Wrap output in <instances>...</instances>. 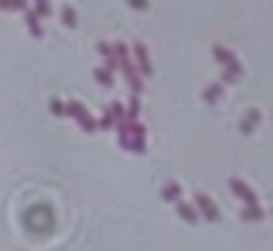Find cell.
Here are the masks:
<instances>
[{
    "label": "cell",
    "instance_id": "obj_17",
    "mask_svg": "<svg viewBox=\"0 0 273 251\" xmlns=\"http://www.w3.org/2000/svg\"><path fill=\"white\" fill-rule=\"evenodd\" d=\"M50 112H53L56 118H63V115H67V105H65L60 98H50Z\"/></svg>",
    "mask_w": 273,
    "mask_h": 251
},
{
    "label": "cell",
    "instance_id": "obj_9",
    "mask_svg": "<svg viewBox=\"0 0 273 251\" xmlns=\"http://www.w3.org/2000/svg\"><path fill=\"white\" fill-rule=\"evenodd\" d=\"M177 216L182 218V220H187V223H192L194 225L196 220H199V213H196L189 203H185V201H177Z\"/></svg>",
    "mask_w": 273,
    "mask_h": 251
},
{
    "label": "cell",
    "instance_id": "obj_15",
    "mask_svg": "<svg viewBox=\"0 0 273 251\" xmlns=\"http://www.w3.org/2000/svg\"><path fill=\"white\" fill-rule=\"evenodd\" d=\"M213 57L221 60V63H225V65H230L232 60H235V55H232L228 48H223V46H213Z\"/></svg>",
    "mask_w": 273,
    "mask_h": 251
},
{
    "label": "cell",
    "instance_id": "obj_6",
    "mask_svg": "<svg viewBox=\"0 0 273 251\" xmlns=\"http://www.w3.org/2000/svg\"><path fill=\"white\" fill-rule=\"evenodd\" d=\"M230 189L240 196V199H242V201L247 203V208H249V206H259V201H257V194H254L252 189L247 187V184H245L242 180H238V177H232V180H230Z\"/></svg>",
    "mask_w": 273,
    "mask_h": 251
},
{
    "label": "cell",
    "instance_id": "obj_2",
    "mask_svg": "<svg viewBox=\"0 0 273 251\" xmlns=\"http://www.w3.org/2000/svg\"><path fill=\"white\" fill-rule=\"evenodd\" d=\"M67 105V115H72V118L79 122V127L84 129V132H96V120L89 115V110H86L84 105L79 103V101H70V103H65Z\"/></svg>",
    "mask_w": 273,
    "mask_h": 251
},
{
    "label": "cell",
    "instance_id": "obj_12",
    "mask_svg": "<svg viewBox=\"0 0 273 251\" xmlns=\"http://www.w3.org/2000/svg\"><path fill=\"white\" fill-rule=\"evenodd\" d=\"M221 96H223V86H221V84H211L209 89L204 91V101H206V103H216Z\"/></svg>",
    "mask_w": 273,
    "mask_h": 251
},
{
    "label": "cell",
    "instance_id": "obj_18",
    "mask_svg": "<svg viewBox=\"0 0 273 251\" xmlns=\"http://www.w3.org/2000/svg\"><path fill=\"white\" fill-rule=\"evenodd\" d=\"M137 115H139V98L132 96V101H130V112L125 115L127 122H130V125H132V122H137Z\"/></svg>",
    "mask_w": 273,
    "mask_h": 251
},
{
    "label": "cell",
    "instance_id": "obj_13",
    "mask_svg": "<svg viewBox=\"0 0 273 251\" xmlns=\"http://www.w3.org/2000/svg\"><path fill=\"white\" fill-rule=\"evenodd\" d=\"M63 24H65V27H70V29L77 27V10H75L72 5L63 7Z\"/></svg>",
    "mask_w": 273,
    "mask_h": 251
},
{
    "label": "cell",
    "instance_id": "obj_11",
    "mask_svg": "<svg viewBox=\"0 0 273 251\" xmlns=\"http://www.w3.org/2000/svg\"><path fill=\"white\" fill-rule=\"evenodd\" d=\"M264 208L261 206H249V208L242 210V220H247V223H257V220H264Z\"/></svg>",
    "mask_w": 273,
    "mask_h": 251
},
{
    "label": "cell",
    "instance_id": "obj_5",
    "mask_svg": "<svg viewBox=\"0 0 273 251\" xmlns=\"http://www.w3.org/2000/svg\"><path fill=\"white\" fill-rule=\"evenodd\" d=\"M118 63H120V67H122V72H125V79L130 82V86H132L134 96H137V93H141L144 84H141V79H139V72H137V67L130 63V57H122V60H118Z\"/></svg>",
    "mask_w": 273,
    "mask_h": 251
},
{
    "label": "cell",
    "instance_id": "obj_10",
    "mask_svg": "<svg viewBox=\"0 0 273 251\" xmlns=\"http://www.w3.org/2000/svg\"><path fill=\"white\" fill-rule=\"evenodd\" d=\"M180 194H182V187L177 184V182H168L161 191L163 201H180Z\"/></svg>",
    "mask_w": 273,
    "mask_h": 251
},
{
    "label": "cell",
    "instance_id": "obj_20",
    "mask_svg": "<svg viewBox=\"0 0 273 251\" xmlns=\"http://www.w3.org/2000/svg\"><path fill=\"white\" fill-rule=\"evenodd\" d=\"M36 17H39V14H43V17H48L50 14V3H36Z\"/></svg>",
    "mask_w": 273,
    "mask_h": 251
},
{
    "label": "cell",
    "instance_id": "obj_4",
    "mask_svg": "<svg viewBox=\"0 0 273 251\" xmlns=\"http://www.w3.org/2000/svg\"><path fill=\"white\" fill-rule=\"evenodd\" d=\"M130 151H134V153H144L147 151V129L139 122L130 125Z\"/></svg>",
    "mask_w": 273,
    "mask_h": 251
},
{
    "label": "cell",
    "instance_id": "obj_16",
    "mask_svg": "<svg viewBox=\"0 0 273 251\" xmlns=\"http://www.w3.org/2000/svg\"><path fill=\"white\" fill-rule=\"evenodd\" d=\"M94 79L101 82L103 86H113V74L108 70H103V67H96V70H94Z\"/></svg>",
    "mask_w": 273,
    "mask_h": 251
},
{
    "label": "cell",
    "instance_id": "obj_3",
    "mask_svg": "<svg viewBox=\"0 0 273 251\" xmlns=\"http://www.w3.org/2000/svg\"><path fill=\"white\" fill-rule=\"evenodd\" d=\"M194 201H196V206L202 208L204 218H206L209 223H221V210H218L216 206H213V201H211V196H209V194L199 191V194L194 196Z\"/></svg>",
    "mask_w": 273,
    "mask_h": 251
},
{
    "label": "cell",
    "instance_id": "obj_19",
    "mask_svg": "<svg viewBox=\"0 0 273 251\" xmlns=\"http://www.w3.org/2000/svg\"><path fill=\"white\" fill-rule=\"evenodd\" d=\"M96 127H101V129H111V127H113V115H111V110H105L103 120H101V122H96Z\"/></svg>",
    "mask_w": 273,
    "mask_h": 251
},
{
    "label": "cell",
    "instance_id": "obj_1",
    "mask_svg": "<svg viewBox=\"0 0 273 251\" xmlns=\"http://www.w3.org/2000/svg\"><path fill=\"white\" fill-rule=\"evenodd\" d=\"M53 210L48 206H34L31 210H27V216H24V225H27L29 230L34 232V235H48L53 230Z\"/></svg>",
    "mask_w": 273,
    "mask_h": 251
},
{
    "label": "cell",
    "instance_id": "obj_21",
    "mask_svg": "<svg viewBox=\"0 0 273 251\" xmlns=\"http://www.w3.org/2000/svg\"><path fill=\"white\" fill-rule=\"evenodd\" d=\"M98 53L105 57H113V46H108V43H98Z\"/></svg>",
    "mask_w": 273,
    "mask_h": 251
},
{
    "label": "cell",
    "instance_id": "obj_14",
    "mask_svg": "<svg viewBox=\"0 0 273 251\" xmlns=\"http://www.w3.org/2000/svg\"><path fill=\"white\" fill-rule=\"evenodd\" d=\"M24 20H27L29 29H31V34H34L36 38H41V36H43V29H41V24H39V17H36L34 12H24Z\"/></svg>",
    "mask_w": 273,
    "mask_h": 251
},
{
    "label": "cell",
    "instance_id": "obj_8",
    "mask_svg": "<svg viewBox=\"0 0 273 251\" xmlns=\"http://www.w3.org/2000/svg\"><path fill=\"white\" fill-rule=\"evenodd\" d=\"M259 122H261V112L259 110H249L245 115V120H242V134H245V137H249V134H252V129L259 125Z\"/></svg>",
    "mask_w": 273,
    "mask_h": 251
},
{
    "label": "cell",
    "instance_id": "obj_7",
    "mask_svg": "<svg viewBox=\"0 0 273 251\" xmlns=\"http://www.w3.org/2000/svg\"><path fill=\"white\" fill-rule=\"evenodd\" d=\"M134 57H137V70H141L147 77H151L154 74V67H151V60H149V50H147V46L144 43H134Z\"/></svg>",
    "mask_w": 273,
    "mask_h": 251
}]
</instances>
